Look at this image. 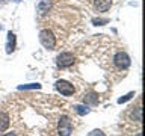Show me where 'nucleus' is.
<instances>
[{
  "mask_svg": "<svg viewBox=\"0 0 145 136\" xmlns=\"http://www.w3.org/2000/svg\"><path fill=\"white\" fill-rule=\"evenodd\" d=\"M82 101H83V104H88V106H97L100 103V100H98V95L95 92H88L86 95H83Z\"/></svg>",
  "mask_w": 145,
  "mask_h": 136,
  "instance_id": "8",
  "label": "nucleus"
},
{
  "mask_svg": "<svg viewBox=\"0 0 145 136\" xmlns=\"http://www.w3.org/2000/svg\"><path fill=\"white\" fill-rule=\"evenodd\" d=\"M112 6V0H94V9L97 12H106Z\"/></svg>",
  "mask_w": 145,
  "mask_h": 136,
  "instance_id": "6",
  "label": "nucleus"
},
{
  "mask_svg": "<svg viewBox=\"0 0 145 136\" xmlns=\"http://www.w3.org/2000/svg\"><path fill=\"white\" fill-rule=\"evenodd\" d=\"M39 42L42 44L44 48L53 50L56 47V36L50 29H42L39 32Z\"/></svg>",
  "mask_w": 145,
  "mask_h": 136,
  "instance_id": "1",
  "label": "nucleus"
},
{
  "mask_svg": "<svg viewBox=\"0 0 145 136\" xmlns=\"http://www.w3.org/2000/svg\"><path fill=\"white\" fill-rule=\"evenodd\" d=\"M50 8H52V2L50 0H41V2L38 3V14L39 15H45Z\"/></svg>",
  "mask_w": 145,
  "mask_h": 136,
  "instance_id": "9",
  "label": "nucleus"
},
{
  "mask_svg": "<svg viewBox=\"0 0 145 136\" xmlns=\"http://www.w3.org/2000/svg\"><path fill=\"white\" fill-rule=\"evenodd\" d=\"M136 136H142V133H138V135H136Z\"/></svg>",
  "mask_w": 145,
  "mask_h": 136,
  "instance_id": "19",
  "label": "nucleus"
},
{
  "mask_svg": "<svg viewBox=\"0 0 145 136\" xmlns=\"http://www.w3.org/2000/svg\"><path fill=\"white\" fill-rule=\"evenodd\" d=\"M72 133V122L67 115L61 116L59 120V136H70Z\"/></svg>",
  "mask_w": 145,
  "mask_h": 136,
  "instance_id": "5",
  "label": "nucleus"
},
{
  "mask_svg": "<svg viewBox=\"0 0 145 136\" xmlns=\"http://www.w3.org/2000/svg\"><path fill=\"white\" fill-rule=\"evenodd\" d=\"M9 127V116L6 112H0V133H3Z\"/></svg>",
  "mask_w": 145,
  "mask_h": 136,
  "instance_id": "10",
  "label": "nucleus"
},
{
  "mask_svg": "<svg viewBox=\"0 0 145 136\" xmlns=\"http://www.w3.org/2000/svg\"><path fill=\"white\" fill-rule=\"evenodd\" d=\"M18 89L23 91V89H41V85L39 83H29V85H20Z\"/></svg>",
  "mask_w": 145,
  "mask_h": 136,
  "instance_id": "12",
  "label": "nucleus"
},
{
  "mask_svg": "<svg viewBox=\"0 0 145 136\" xmlns=\"http://www.w3.org/2000/svg\"><path fill=\"white\" fill-rule=\"evenodd\" d=\"M54 88H56L57 92H61L62 95H65V97H70L76 92V88L74 85L70 83L68 80H57L56 83H54Z\"/></svg>",
  "mask_w": 145,
  "mask_h": 136,
  "instance_id": "4",
  "label": "nucleus"
},
{
  "mask_svg": "<svg viewBox=\"0 0 145 136\" xmlns=\"http://www.w3.org/2000/svg\"><path fill=\"white\" fill-rule=\"evenodd\" d=\"M15 47H17V36H15L14 32L9 30L8 32V38H6V53L11 54L14 50H15Z\"/></svg>",
  "mask_w": 145,
  "mask_h": 136,
  "instance_id": "7",
  "label": "nucleus"
},
{
  "mask_svg": "<svg viewBox=\"0 0 145 136\" xmlns=\"http://www.w3.org/2000/svg\"><path fill=\"white\" fill-rule=\"evenodd\" d=\"M9 0H0V5H5V3H8Z\"/></svg>",
  "mask_w": 145,
  "mask_h": 136,
  "instance_id": "17",
  "label": "nucleus"
},
{
  "mask_svg": "<svg viewBox=\"0 0 145 136\" xmlns=\"http://www.w3.org/2000/svg\"><path fill=\"white\" fill-rule=\"evenodd\" d=\"M89 136H106V135H104L101 130H98V129H97V130H92V131H91Z\"/></svg>",
  "mask_w": 145,
  "mask_h": 136,
  "instance_id": "15",
  "label": "nucleus"
},
{
  "mask_svg": "<svg viewBox=\"0 0 145 136\" xmlns=\"http://www.w3.org/2000/svg\"><path fill=\"white\" fill-rule=\"evenodd\" d=\"M74 61H76L74 54L70 52H62L56 56V65L59 68H70V67H72Z\"/></svg>",
  "mask_w": 145,
  "mask_h": 136,
  "instance_id": "3",
  "label": "nucleus"
},
{
  "mask_svg": "<svg viewBox=\"0 0 145 136\" xmlns=\"http://www.w3.org/2000/svg\"><path fill=\"white\" fill-rule=\"evenodd\" d=\"M3 136H17V133H12V131H11V133H5Z\"/></svg>",
  "mask_w": 145,
  "mask_h": 136,
  "instance_id": "16",
  "label": "nucleus"
},
{
  "mask_svg": "<svg viewBox=\"0 0 145 136\" xmlns=\"http://www.w3.org/2000/svg\"><path fill=\"white\" fill-rule=\"evenodd\" d=\"M92 23L95 26H103V24H107L109 20H107V18H94Z\"/></svg>",
  "mask_w": 145,
  "mask_h": 136,
  "instance_id": "14",
  "label": "nucleus"
},
{
  "mask_svg": "<svg viewBox=\"0 0 145 136\" xmlns=\"http://www.w3.org/2000/svg\"><path fill=\"white\" fill-rule=\"evenodd\" d=\"M72 109H74V112L79 113V115H88V113H89V107L86 106V104H83V106H80V104H76V106L72 107Z\"/></svg>",
  "mask_w": 145,
  "mask_h": 136,
  "instance_id": "11",
  "label": "nucleus"
},
{
  "mask_svg": "<svg viewBox=\"0 0 145 136\" xmlns=\"http://www.w3.org/2000/svg\"><path fill=\"white\" fill-rule=\"evenodd\" d=\"M113 63H115V67L118 68V70L124 71V70H127V68L130 67L131 59H130V56L124 52V50H120V52H116L115 56H113Z\"/></svg>",
  "mask_w": 145,
  "mask_h": 136,
  "instance_id": "2",
  "label": "nucleus"
},
{
  "mask_svg": "<svg viewBox=\"0 0 145 136\" xmlns=\"http://www.w3.org/2000/svg\"><path fill=\"white\" fill-rule=\"evenodd\" d=\"M12 2H15V3H18V2H21V0H12Z\"/></svg>",
  "mask_w": 145,
  "mask_h": 136,
  "instance_id": "18",
  "label": "nucleus"
},
{
  "mask_svg": "<svg viewBox=\"0 0 145 136\" xmlns=\"http://www.w3.org/2000/svg\"><path fill=\"white\" fill-rule=\"evenodd\" d=\"M135 97V92H129V94H125L124 97H121V98H118V103L122 104V103H125V101H129V100H131Z\"/></svg>",
  "mask_w": 145,
  "mask_h": 136,
  "instance_id": "13",
  "label": "nucleus"
}]
</instances>
